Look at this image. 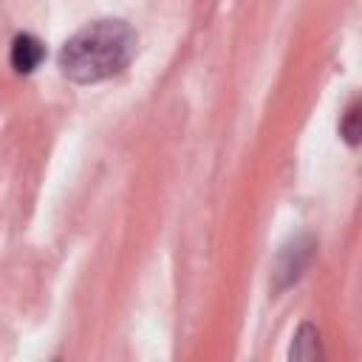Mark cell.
Instances as JSON below:
<instances>
[{"instance_id":"obj_2","label":"cell","mask_w":362,"mask_h":362,"mask_svg":"<svg viewBox=\"0 0 362 362\" xmlns=\"http://www.w3.org/2000/svg\"><path fill=\"white\" fill-rule=\"evenodd\" d=\"M45 57L42 42L34 34H17L11 42V68L17 74H31Z\"/></svg>"},{"instance_id":"obj_4","label":"cell","mask_w":362,"mask_h":362,"mask_svg":"<svg viewBox=\"0 0 362 362\" xmlns=\"http://www.w3.org/2000/svg\"><path fill=\"white\" fill-rule=\"evenodd\" d=\"M359 113H356V105H351L348 107V113H345V122H342V136L348 139V144H356V139H359Z\"/></svg>"},{"instance_id":"obj_1","label":"cell","mask_w":362,"mask_h":362,"mask_svg":"<svg viewBox=\"0 0 362 362\" xmlns=\"http://www.w3.org/2000/svg\"><path fill=\"white\" fill-rule=\"evenodd\" d=\"M139 37L124 20H96L76 31L59 51V68L68 79L90 85L122 74L136 57Z\"/></svg>"},{"instance_id":"obj_3","label":"cell","mask_w":362,"mask_h":362,"mask_svg":"<svg viewBox=\"0 0 362 362\" xmlns=\"http://www.w3.org/2000/svg\"><path fill=\"white\" fill-rule=\"evenodd\" d=\"M294 359H320V334L314 325H303L291 342Z\"/></svg>"}]
</instances>
